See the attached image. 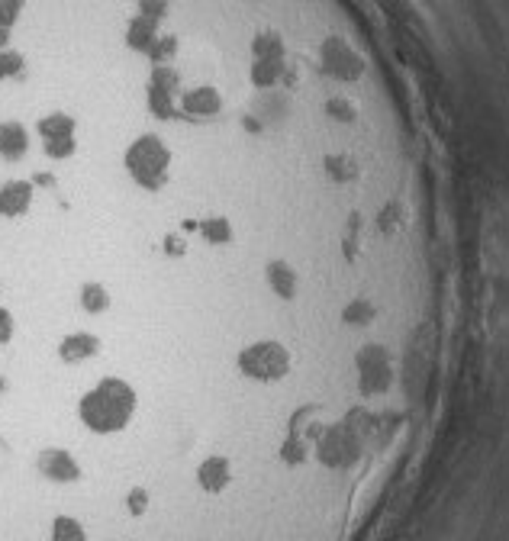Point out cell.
I'll return each instance as SVG.
<instances>
[{"label": "cell", "mask_w": 509, "mask_h": 541, "mask_svg": "<svg viewBox=\"0 0 509 541\" xmlns=\"http://www.w3.org/2000/svg\"><path fill=\"white\" fill-rule=\"evenodd\" d=\"M290 368H294V355H290V348L278 339L249 342L236 355V371L245 384H258V387L281 384V380H287Z\"/></svg>", "instance_id": "obj_1"}, {"label": "cell", "mask_w": 509, "mask_h": 541, "mask_svg": "<svg viewBox=\"0 0 509 541\" xmlns=\"http://www.w3.org/2000/svg\"><path fill=\"white\" fill-rule=\"evenodd\" d=\"M265 284L278 300L290 303L300 297V271L290 265L287 258H271L265 261Z\"/></svg>", "instance_id": "obj_2"}, {"label": "cell", "mask_w": 509, "mask_h": 541, "mask_svg": "<svg viewBox=\"0 0 509 541\" xmlns=\"http://www.w3.org/2000/svg\"><path fill=\"white\" fill-rule=\"evenodd\" d=\"M200 236L207 239L210 245H229L232 239H236V229H232L229 219L210 216V219H200Z\"/></svg>", "instance_id": "obj_3"}]
</instances>
